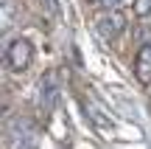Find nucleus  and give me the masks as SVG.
<instances>
[{"mask_svg":"<svg viewBox=\"0 0 151 149\" xmlns=\"http://www.w3.org/2000/svg\"><path fill=\"white\" fill-rule=\"evenodd\" d=\"M126 3H129V0H98V6H101L104 11H120Z\"/></svg>","mask_w":151,"mask_h":149,"instance_id":"20e7f679","label":"nucleus"},{"mask_svg":"<svg viewBox=\"0 0 151 149\" xmlns=\"http://www.w3.org/2000/svg\"><path fill=\"white\" fill-rule=\"evenodd\" d=\"M126 28V17L123 11H101V14L95 17V23H92V31H95L98 39H104V42H109V39H115L120 31Z\"/></svg>","mask_w":151,"mask_h":149,"instance_id":"f257e3e1","label":"nucleus"},{"mask_svg":"<svg viewBox=\"0 0 151 149\" xmlns=\"http://www.w3.org/2000/svg\"><path fill=\"white\" fill-rule=\"evenodd\" d=\"M45 3H48V9H50V11H56V9H59V0H45Z\"/></svg>","mask_w":151,"mask_h":149,"instance_id":"423d86ee","label":"nucleus"},{"mask_svg":"<svg viewBox=\"0 0 151 149\" xmlns=\"http://www.w3.org/2000/svg\"><path fill=\"white\" fill-rule=\"evenodd\" d=\"M6 62L11 65V71H25L28 62H31V42L28 39H14V42L6 48Z\"/></svg>","mask_w":151,"mask_h":149,"instance_id":"f03ea898","label":"nucleus"},{"mask_svg":"<svg viewBox=\"0 0 151 149\" xmlns=\"http://www.w3.org/2000/svg\"><path fill=\"white\" fill-rule=\"evenodd\" d=\"M134 76L140 79L143 84L151 82V39L137 48V56H134Z\"/></svg>","mask_w":151,"mask_h":149,"instance_id":"7ed1b4c3","label":"nucleus"},{"mask_svg":"<svg viewBox=\"0 0 151 149\" xmlns=\"http://www.w3.org/2000/svg\"><path fill=\"white\" fill-rule=\"evenodd\" d=\"M134 14L137 17H151V0H134Z\"/></svg>","mask_w":151,"mask_h":149,"instance_id":"39448f33","label":"nucleus"}]
</instances>
